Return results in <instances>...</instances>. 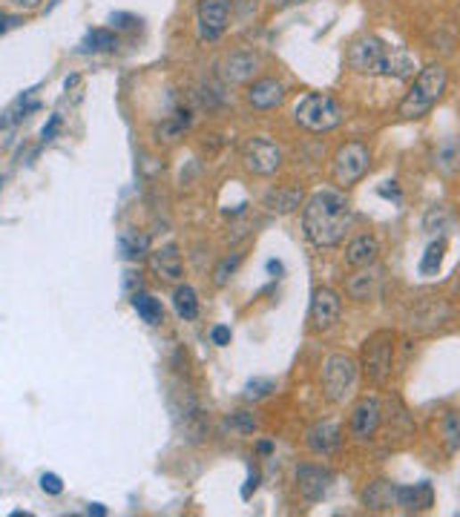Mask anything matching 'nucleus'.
Instances as JSON below:
<instances>
[{"instance_id":"obj_1","label":"nucleus","mask_w":460,"mask_h":517,"mask_svg":"<svg viewBox=\"0 0 460 517\" xmlns=\"http://www.w3.org/2000/svg\"><path fill=\"white\" fill-rule=\"evenodd\" d=\"M351 225V204L345 193L328 187L316 190L302 204V230L316 248H337L345 239V230Z\"/></svg>"},{"instance_id":"obj_2","label":"nucleus","mask_w":460,"mask_h":517,"mask_svg":"<svg viewBox=\"0 0 460 517\" xmlns=\"http://www.w3.org/2000/svg\"><path fill=\"white\" fill-rule=\"evenodd\" d=\"M349 67L360 75H386V78H412L415 75V58L406 49L389 46L374 35L357 37L345 52Z\"/></svg>"},{"instance_id":"obj_3","label":"nucleus","mask_w":460,"mask_h":517,"mask_svg":"<svg viewBox=\"0 0 460 517\" xmlns=\"http://www.w3.org/2000/svg\"><path fill=\"white\" fill-rule=\"evenodd\" d=\"M446 84H449V75H446L443 63H426V67L415 75L408 93L403 95L398 115L403 121L423 119V115H429L434 103H438L440 95L446 93Z\"/></svg>"},{"instance_id":"obj_4","label":"nucleus","mask_w":460,"mask_h":517,"mask_svg":"<svg viewBox=\"0 0 460 517\" xmlns=\"http://www.w3.org/2000/svg\"><path fill=\"white\" fill-rule=\"evenodd\" d=\"M394 348H398V333L394 331H374L368 340L363 342L360 351V368L363 377L374 385H382L391 377V365H394Z\"/></svg>"},{"instance_id":"obj_5","label":"nucleus","mask_w":460,"mask_h":517,"mask_svg":"<svg viewBox=\"0 0 460 517\" xmlns=\"http://www.w3.org/2000/svg\"><path fill=\"white\" fill-rule=\"evenodd\" d=\"M293 121L302 129H308V133H328V129L340 127L342 107L325 93H308L293 107Z\"/></svg>"},{"instance_id":"obj_6","label":"nucleus","mask_w":460,"mask_h":517,"mask_svg":"<svg viewBox=\"0 0 460 517\" xmlns=\"http://www.w3.org/2000/svg\"><path fill=\"white\" fill-rule=\"evenodd\" d=\"M357 359L349 354H331L323 362V391L331 403H345L357 382Z\"/></svg>"},{"instance_id":"obj_7","label":"nucleus","mask_w":460,"mask_h":517,"mask_svg":"<svg viewBox=\"0 0 460 517\" xmlns=\"http://www.w3.org/2000/svg\"><path fill=\"white\" fill-rule=\"evenodd\" d=\"M368 164H372V152L363 141H345L334 155V181L340 187H351L368 173Z\"/></svg>"},{"instance_id":"obj_8","label":"nucleus","mask_w":460,"mask_h":517,"mask_svg":"<svg viewBox=\"0 0 460 517\" xmlns=\"http://www.w3.org/2000/svg\"><path fill=\"white\" fill-rule=\"evenodd\" d=\"M242 161L251 173L257 176H274L279 167H283V150H279L271 138L253 135L242 147Z\"/></svg>"},{"instance_id":"obj_9","label":"nucleus","mask_w":460,"mask_h":517,"mask_svg":"<svg viewBox=\"0 0 460 517\" xmlns=\"http://www.w3.org/2000/svg\"><path fill=\"white\" fill-rule=\"evenodd\" d=\"M340 314H342L340 293L331 288H316L311 296V308H308V328L314 333H325L340 322Z\"/></svg>"},{"instance_id":"obj_10","label":"nucleus","mask_w":460,"mask_h":517,"mask_svg":"<svg viewBox=\"0 0 460 517\" xmlns=\"http://www.w3.org/2000/svg\"><path fill=\"white\" fill-rule=\"evenodd\" d=\"M334 486V472L325 469V465H314V463H302L297 469V488L300 495L308 503H319L328 488Z\"/></svg>"},{"instance_id":"obj_11","label":"nucleus","mask_w":460,"mask_h":517,"mask_svg":"<svg viewBox=\"0 0 460 517\" xmlns=\"http://www.w3.org/2000/svg\"><path fill=\"white\" fill-rule=\"evenodd\" d=\"M382 423V406L377 397H363L360 403L351 411V437L366 443V439H374Z\"/></svg>"},{"instance_id":"obj_12","label":"nucleus","mask_w":460,"mask_h":517,"mask_svg":"<svg viewBox=\"0 0 460 517\" xmlns=\"http://www.w3.org/2000/svg\"><path fill=\"white\" fill-rule=\"evenodd\" d=\"M230 21V0H201L199 4V37L219 41Z\"/></svg>"},{"instance_id":"obj_13","label":"nucleus","mask_w":460,"mask_h":517,"mask_svg":"<svg viewBox=\"0 0 460 517\" xmlns=\"http://www.w3.org/2000/svg\"><path fill=\"white\" fill-rule=\"evenodd\" d=\"M305 443H308V448L316 457H331V455H337L342 446V429L331 420L314 423L308 434H305Z\"/></svg>"},{"instance_id":"obj_14","label":"nucleus","mask_w":460,"mask_h":517,"mask_svg":"<svg viewBox=\"0 0 460 517\" xmlns=\"http://www.w3.org/2000/svg\"><path fill=\"white\" fill-rule=\"evenodd\" d=\"M285 101V84L276 81V78H259L248 86V103L253 110H276L279 103Z\"/></svg>"},{"instance_id":"obj_15","label":"nucleus","mask_w":460,"mask_h":517,"mask_svg":"<svg viewBox=\"0 0 460 517\" xmlns=\"http://www.w3.org/2000/svg\"><path fill=\"white\" fill-rule=\"evenodd\" d=\"M363 506L368 512H391L398 509V486L389 480H374L363 488Z\"/></svg>"},{"instance_id":"obj_16","label":"nucleus","mask_w":460,"mask_h":517,"mask_svg":"<svg viewBox=\"0 0 460 517\" xmlns=\"http://www.w3.org/2000/svg\"><path fill=\"white\" fill-rule=\"evenodd\" d=\"M380 256V242L374 236H357L351 244L345 248V265L349 267H372Z\"/></svg>"},{"instance_id":"obj_17","label":"nucleus","mask_w":460,"mask_h":517,"mask_svg":"<svg viewBox=\"0 0 460 517\" xmlns=\"http://www.w3.org/2000/svg\"><path fill=\"white\" fill-rule=\"evenodd\" d=\"M257 67H259L257 55H251V52L239 49V52H230V55L225 58L222 72H225V78H227L230 84H245V81H251V78H253Z\"/></svg>"},{"instance_id":"obj_18","label":"nucleus","mask_w":460,"mask_h":517,"mask_svg":"<svg viewBox=\"0 0 460 517\" xmlns=\"http://www.w3.org/2000/svg\"><path fill=\"white\" fill-rule=\"evenodd\" d=\"M434 503V491L429 483H415V486H398V509L403 512H426Z\"/></svg>"},{"instance_id":"obj_19","label":"nucleus","mask_w":460,"mask_h":517,"mask_svg":"<svg viewBox=\"0 0 460 517\" xmlns=\"http://www.w3.org/2000/svg\"><path fill=\"white\" fill-rule=\"evenodd\" d=\"M150 265L152 270H156V276L164 279V282H176V279H182L185 274V267H182V256H178V250L173 248H161L150 256Z\"/></svg>"},{"instance_id":"obj_20","label":"nucleus","mask_w":460,"mask_h":517,"mask_svg":"<svg viewBox=\"0 0 460 517\" xmlns=\"http://www.w3.org/2000/svg\"><path fill=\"white\" fill-rule=\"evenodd\" d=\"M265 207L271 213H293L302 207V190L300 187H276V190H267L265 193Z\"/></svg>"},{"instance_id":"obj_21","label":"nucleus","mask_w":460,"mask_h":517,"mask_svg":"<svg viewBox=\"0 0 460 517\" xmlns=\"http://www.w3.org/2000/svg\"><path fill=\"white\" fill-rule=\"evenodd\" d=\"M374 288H377V276L372 270H360V274L349 276V282H345V293H349L354 302H368L374 296Z\"/></svg>"},{"instance_id":"obj_22","label":"nucleus","mask_w":460,"mask_h":517,"mask_svg":"<svg viewBox=\"0 0 460 517\" xmlns=\"http://www.w3.org/2000/svg\"><path fill=\"white\" fill-rule=\"evenodd\" d=\"M173 308H176V314L182 316L185 322L196 319L199 316V296H196V291L190 288V284H178L176 293H173Z\"/></svg>"},{"instance_id":"obj_23","label":"nucleus","mask_w":460,"mask_h":517,"mask_svg":"<svg viewBox=\"0 0 460 517\" xmlns=\"http://www.w3.org/2000/svg\"><path fill=\"white\" fill-rule=\"evenodd\" d=\"M133 308L138 310V316H142L147 325H152V328L164 322V308H161L159 300H152L150 293H136L133 296Z\"/></svg>"},{"instance_id":"obj_24","label":"nucleus","mask_w":460,"mask_h":517,"mask_svg":"<svg viewBox=\"0 0 460 517\" xmlns=\"http://www.w3.org/2000/svg\"><path fill=\"white\" fill-rule=\"evenodd\" d=\"M440 434H443V446L449 455L460 451V411H446V417L440 423Z\"/></svg>"},{"instance_id":"obj_25","label":"nucleus","mask_w":460,"mask_h":517,"mask_svg":"<svg viewBox=\"0 0 460 517\" xmlns=\"http://www.w3.org/2000/svg\"><path fill=\"white\" fill-rule=\"evenodd\" d=\"M443 253H446V242L443 239L431 242L429 248H426V253H423V258H420V274H423V276L438 274L440 265H443Z\"/></svg>"},{"instance_id":"obj_26","label":"nucleus","mask_w":460,"mask_h":517,"mask_svg":"<svg viewBox=\"0 0 460 517\" xmlns=\"http://www.w3.org/2000/svg\"><path fill=\"white\" fill-rule=\"evenodd\" d=\"M119 46V37L110 29H93L84 37V52H112Z\"/></svg>"},{"instance_id":"obj_27","label":"nucleus","mask_w":460,"mask_h":517,"mask_svg":"<svg viewBox=\"0 0 460 517\" xmlns=\"http://www.w3.org/2000/svg\"><path fill=\"white\" fill-rule=\"evenodd\" d=\"M274 391H276V382L271 377H253L245 385V399H248V403H259V399L271 397Z\"/></svg>"},{"instance_id":"obj_28","label":"nucleus","mask_w":460,"mask_h":517,"mask_svg":"<svg viewBox=\"0 0 460 517\" xmlns=\"http://www.w3.org/2000/svg\"><path fill=\"white\" fill-rule=\"evenodd\" d=\"M242 258H245V256H242V253H234V256H227V258H222V262L219 265H216V270H213V282L216 284H219V288H222V284L230 279V276H234L236 274V267L242 265Z\"/></svg>"},{"instance_id":"obj_29","label":"nucleus","mask_w":460,"mask_h":517,"mask_svg":"<svg viewBox=\"0 0 460 517\" xmlns=\"http://www.w3.org/2000/svg\"><path fill=\"white\" fill-rule=\"evenodd\" d=\"M227 425H234V429H239L242 434H253L257 431V417H253L251 411H234L227 417Z\"/></svg>"},{"instance_id":"obj_30","label":"nucleus","mask_w":460,"mask_h":517,"mask_svg":"<svg viewBox=\"0 0 460 517\" xmlns=\"http://www.w3.org/2000/svg\"><path fill=\"white\" fill-rule=\"evenodd\" d=\"M41 488L46 491V495H61V491H63V483H61V477H58V474L49 472V474L41 477Z\"/></svg>"},{"instance_id":"obj_31","label":"nucleus","mask_w":460,"mask_h":517,"mask_svg":"<svg viewBox=\"0 0 460 517\" xmlns=\"http://www.w3.org/2000/svg\"><path fill=\"white\" fill-rule=\"evenodd\" d=\"M124 250H127V256H130V258H142L144 250H147V239H136V242L124 239Z\"/></svg>"},{"instance_id":"obj_32","label":"nucleus","mask_w":460,"mask_h":517,"mask_svg":"<svg viewBox=\"0 0 460 517\" xmlns=\"http://www.w3.org/2000/svg\"><path fill=\"white\" fill-rule=\"evenodd\" d=\"M230 328L227 325H216L213 331H210V340H213V345H219V348H225V345H230Z\"/></svg>"},{"instance_id":"obj_33","label":"nucleus","mask_w":460,"mask_h":517,"mask_svg":"<svg viewBox=\"0 0 460 517\" xmlns=\"http://www.w3.org/2000/svg\"><path fill=\"white\" fill-rule=\"evenodd\" d=\"M15 26H21L18 15H6V12H0V35H6L9 29H15Z\"/></svg>"},{"instance_id":"obj_34","label":"nucleus","mask_w":460,"mask_h":517,"mask_svg":"<svg viewBox=\"0 0 460 517\" xmlns=\"http://www.w3.org/2000/svg\"><path fill=\"white\" fill-rule=\"evenodd\" d=\"M61 129V115H53V119H49V124L44 127V133H41V138L44 141H53L55 138V133Z\"/></svg>"},{"instance_id":"obj_35","label":"nucleus","mask_w":460,"mask_h":517,"mask_svg":"<svg viewBox=\"0 0 460 517\" xmlns=\"http://www.w3.org/2000/svg\"><path fill=\"white\" fill-rule=\"evenodd\" d=\"M12 6H18V9H23V12H29V9H37L41 6V0H9Z\"/></svg>"},{"instance_id":"obj_36","label":"nucleus","mask_w":460,"mask_h":517,"mask_svg":"<svg viewBox=\"0 0 460 517\" xmlns=\"http://www.w3.org/2000/svg\"><path fill=\"white\" fill-rule=\"evenodd\" d=\"M259 486V472H253L251 474V480H248V486H245V491H242V495H245V497H251V488H257Z\"/></svg>"},{"instance_id":"obj_37","label":"nucleus","mask_w":460,"mask_h":517,"mask_svg":"<svg viewBox=\"0 0 460 517\" xmlns=\"http://www.w3.org/2000/svg\"><path fill=\"white\" fill-rule=\"evenodd\" d=\"M271 4L283 9V6H300V4H305V0H271Z\"/></svg>"},{"instance_id":"obj_38","label":"nucleus","mask_w":460,"mask_h":517,"mask_svg":"<svg viewBox=\"0 0 460 517\" xmlns=\"http://www.w3.org/2000/svg\"><path fill=\"white\" fill-rule=\"evenodd\" d=\"M89 514H98V517H104V514H107V509L101 506V503H89Z\"/></svg>"},{"instance_id":"obj_39","label":"nucleus","mask_w":460,"mask_h":517,"mask_svg":"<svg viewBox=\"0 0 460 517\" xmlns=\"http://www.w3.org/2000/svg\"><path fill=\"white\" fill-rule=\"evenodd\" d=\"M271 451H274V443H267V439H262V443H259V455H271Z\"/></svg>"},{"instance_id":"obj_40","label":"nucleus","mask_w":460,"mask_h":517,"mask_svg":"<svg viewBox=\"0 0 460 517\" xmlns=\"http://www.w3.org/2000/svg\"><path fill=\"white\" fill-rule=\"evenodd\" d=\"M267 270H271V274H283V265H279V262H267Z\"/></svg>"},{"instance_id":"obj_41","label":"nucleus","mask_w":460,"mask_h":517,"mask_svg":"<svg viewBox=\"0 0 460 517\" xmlns=\"http://www.w3.org/2000/svg\"><path fill=\"white\" fill-rule=\"evenodd\" d=\"M457 296H460V284H457Z\"/></svg>"}]
</instances>
